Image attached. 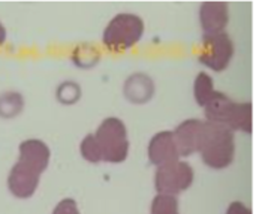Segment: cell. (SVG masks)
Returning <instances> with one entry per match:
<instances>
[{
    "instance_id": "6da1fadb",
    "label": "cell",
    "mask_w": 256,
    "mask_h": 214,
    "mask_svg": "<svg viewBox=\"0 0 256 214\" xmlns=\"http://www.w3.org/2000/svg\"><path fill=\"white\" fill-rule=\"evenodd\" d=\"M202 162L212 170H225L234 162V132L222 124L206 122L200 152Z\"/></svg>"
},
{
    "instance_id": "7a4b0ae2",
    "label": "cell",
    "mask_w": 256,
    "mask_h": 214,
    "mask_svg": "<svg viewBox=\"0 0 256 214\" xmlns=\"http://www.w3.org/2000/svg\"><path fill=\"white\" fill-rule=\"evenodd\" d=\"M207 122L222 124L230 130L252 132V104L234 102L225 93L216 92L204 106Z\"/></svg>"
},
{
    "instance_id": "3957f363",
    "label": "cell",
    "mask_w": 256,
    "mask_h": 214,
    "mask_svg": "<svg viewBox=\"0 0 256 214\" xmlns=\"http://www.w3.org/2000/svg\"><path fill=\"white\" fill-rule=\"evenodd\" d=\"M144 33V21L135 14L116 15L104 30V45L116 52L132 48Z\"/></svg>"
},
{
    "instance_id": "277c9868",
    "label": "cell",
    "mask_w": 256,
    "mask_h": 214,
    "mask_svg": "<svg viewBox=\"0 0 256 214\" xmlns=\"http://www.w3.org/2000/svg\"><path fill=\"white\" fill-rule=\"evenodd\" d=\"M94 138L99 144L104 162L122 164L126 160L129 153V140L126 126L120 118H105L98 128Z\"/></svg>"
},
{
    "instance_id": "5b68a950",
    "label": "cell",
    "mask_w": 256,
    "mask_h": 214,
    "mask_svg": "<svg viewBox=\"0 0 256 214\" xmlns=\"http://www.w3.org/2000/svg\"><path fill=\"white\" fill-rule=\"evenodd\" d=\"M195 180V171L188 162L176 160L158 166L154 174V188L159 195L177 196L188 190Z\"/></svg>"
},
{
    "instance_id": "8992f818",
    "label": "cell",
    "mask_w": 256,
    "mask_h": 214,
    "mask_svg": "<svg viewBox=\"0 0 256 214\" xmlns=\"http://www.w3.org/2000/svg\"><path fill=\"white\" fill-rule=\"evenodd\" d=\"M234 57V42L228 33L204 34V51L198 60L214 72L225 70Z\"/></svg>"
},
{
    "instance_id": "52a82bcc",
    "label": "cell",
    "mask_w": 256,
    "mask_h": 214,
    "mask_svg": "<svg viewBox=\"0 0 256 214\" xmlns=\"http://www.w3.org/2000/svg\"><path fill=\"white\" fill-rule=\"evenodd\" d=\"M204 124L206 122L202 120L189 118L176 128L172 135H174V141H176L180 158L182 156L188 158L200 152L202 135H204Z\"/></svg>"
},
{
    "instance_id": "ba28073f",
    "label": "cell",
    "mask_w": 256,
    "mask_h": 214,
    "mask_svg": "<svg viewBox=\"0 0 256 214\" xmlns=\"http://www.w3.org/2000/svg\"><path fill=\"white\" fill-rule=\"evenodd\" d=\"M40 182V174L33 171L32 168L16 162L8 177V188L10 194L16 198L27 200L34 195Z\"/></svg>"
},
{
    "instance_id": "9c48e42d",
    "label": "cell",
    "mask_w": 256,
    "mask_h": 214,
    "mask_svg": "<svg viewBox=\"0 0 256 214\" xmlns=\"http://www.w3.org/2000/svg\"><path fill=\"white\" fill-rule=\"evenodd\" d=\"M147 154H148V160L156 166H162V165L180 160V154H178L172 132L162 130L156 134L148 144Z\"/></svg>"
},
{
    "instance_id": "30bf717a",
    "label": "cell",
    "mask_w": 256,
    "mask_h": 214,
    "mask_svg": "<svg viewBox=\"0 0 256 214\" xmlns=\"http://www.w3.org/2000/svg\"><path fill=\"white\" fill-rule=\"evenodd\" d=\"M200 21L204 34L222 33L230 21L226 2H204L200 8Z\"/></svg>"
},
{
    "instance_id": "8fae6325",
    "label": "cell",
    "mask_w": 256,
    "mask_h": 214,
    "mask_svg": "<svg viewBox=\"0 0 256 214\" xmlns=\"http://www.w3.org/2000/svg\"><path fill=\"white\" fill-rule=\"evenodd\" d=\"M50 159H51V150L44 141L26 140L20 144L18 162L32 168L38 174H42L48 168Z\"/></svg>"
},
{
    "instance_id": "7c38bea8",
    "label": "cell",
    "mask_w": 256,
    "mask_h": 214,
    "mask_svg": "<svg viewBox=\"0 0 256 214\" xmlns=\"http://www.w3.org/2000/svg\"><path fill=\"white\" fill-rule=\"evenodd\" d=\"M216 90H214L213 78L206 72H200L194 82V96H195L196 104L204 108Z\"/></svg>"
},
{
    "instance_id": "4fadbf2b",
    "label": "cell",
    "mask_w": 256,
    "mask_h": 214,
    "mask_svg": "<svg viewBox=\"0 0 256 214\" xmlns=\"http://www.w3.org/2000/svg\"><path fill=\"white\" fill-rule=\"evenodd\" d=\"M150 214H180L178 213V200L171 195H156L152 202Z\"/></svg>"
},
{
    "instance_id": "5bb4252c",
    "label": "cell",
    "mask_w": 256,
    "mask_h": 214,
    "mask_svg": "<svg viewBox=\"0 0 256 214\" xmlns=\"http://www.w3.org/2000/svg\"><path fill=\"white\" fill-rule=\"evenodd\" d=\"M81 156L90 164L102 162V153H100V148H99V144H98L94 135L88 134L82 140V142H81Z\"/></svg>"
},
{
    "instance_id": "9a60e30c",
    "label": "cell",
    "mask_w": 256,
    "mask_h": 214,
    "mask_svg": "<svg viewBox=\"0 0 256 214\" xmlns=\"http://www.w3.org/2000/svg\"><path fill=\"white\" fill-rule=\"evenodd\" d=\"M52 214H81L78 210V206L76 202L72 200V198H66V200H62L56 208L52 210Z\"/></svg>"
},
{
    "instance_id": "2e32d148",
    "label": "cell",
    "mask_w": 256,
    "mask_h": 214,
    "mask_svg": "<svg viewBox=\"0 0 256 214\" xmlns=\"http://www.w3.org/2000/svg\"><path fill=\"white\" fill-rule=\"evenodd\" d=\"M226 214H252V212H250V208L246 207L243 202L234 201V202L230 204V207H228V210H226Z\"/></svg>"
},
{
    "instance_id": "e0dca14e",
    "label": "cell",
    "mask_w": 256,
    "mask_h": 214,
    "mask_svg": "<svg viewBox=\"0 0 256 214\" xmlns=\"http://www.w3.org/2000/svg\"><path fill=\"white\" fill-rule=\"evenodd\" d=\"M4 40H6V30H4L3 24L0 22V45H2Z\"/></svg>"
}]
</instances>
